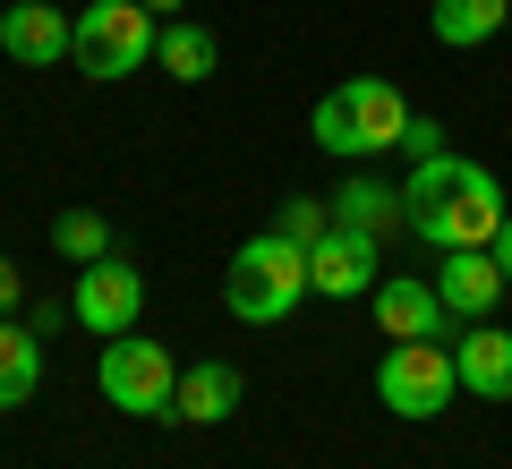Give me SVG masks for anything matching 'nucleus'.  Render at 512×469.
Wrapping results in <instances>:
<instances>
[{
	"label": "nucleus",
	"instance_id": "21",
	"mask_svg": "<svg viewBox=\"0 0 512 469\" xmlns=\"http://www.w3.org/2000/svg\"><path fill=\"white\" fill-rule=\"evenodd\" d=\"M18 299H26V273L9 265V256H0V316H9V307H18Z\"/></svg>",
	"mask_w": 512,
	"mask_h": 469
},
{
	"label": "nucleus",
	"instance_id": "6",
	"mask_svg": "<svg viewBox=\"0 0 512 469\" xmlns=\"http://www.w3.org/2000/svg\"><path fill=\"white\" fill-rule=\"evenodd\" d=\"M103 401L128 410V418H180V359H171L163 342L120 333V342L103 350Z\"/></svg>",
	"mask_w": 512,
	"mask_h": 469
},
{
	"label": "nucleus",
	"instance_id": "20",
	"mask_svg": "<svg viewBox=\"0 0 512 469\" xmlns=\"http://www.w3.org/2000/svg\"><path fill=\"white\" fill-rule=\"evenodd\" d=\"M402 154H410V163H436V154H444V128L427 120V111H410V128H402Z\"/></svg>",
	"mask_w": 512,
	"mask_h": 469
},
{
	"label": "nucleus",
	"instance_id": "4",
	"mask_svg": "<svg viewBox=\"0 0 512 469\" xmlns=\"http://www.w3.org/2000/svg\"><path fill=\"white\" fill-rule=\"evenodd\" d=\"M154 9L146 0H86V18H77V69L94 77V86H111V77H128V69H146L154 60Z\"/></svg>",
	"mask_w": 512,
	"mask_h": 469
},
{
	"label": "nucleus",
	"instance_id": "9",
	"mask_svg": "<svg viewBox=\"0 0 512 469\" xmlns=\"http://www.w3.org/2000/svg\"><path fill=\"white\" fill-rule=\"evenodd\" d=\"M367 299H376L384 342H444V325H453V307H444L436 282H419V273H393V282H376Z\"/></svg>",
	"mask_w": 512,
	"mask_h": 469
},
{
	"label": "nucleus",
	"instance_id": "2",
	"mask_svg": "<svg viewBox=\"0 0 512 469\" xmlns=\"http://www.w3.org/2000/svg\"><path fill=\"white\" fill-rule=\"evenodd\" d=\"M402 128H410L402 86H384V77H350V86H333L325 103H316L308 137L325 145V154H342V163H367V154H384V145H402Z\"/></svg>",
	"mask_w": 512,
	"mask_h": 469
},
{
	"label": "nucleus",
	"instance_id": "16",
	"mask_svg": "<svg viewBox=\"0 0 512 469\" xmlns=\"http://www.w3.org/2000/svg\"><path fill=\"white\" fill-rule=\"evenodd\" d=\"M43 393V342L0 316V410H26Z\"/></svg>",
	"mask_w": 512,
	"mask_h": 469
},
{
	"label": "nucleus",
	"instance_id": "23",
	"mask_svg": "<svg viewBox=\"0 0 512 469\" xmlns=\"http://www.w3.org/2000/svg\"><path fill=\"white\" fill-rule=\"evenodd\" d=\"M146 9H154V18H171V9H188V0H146Z\"/></svg>",
	"mask_w": 512,
	"mask_h": 469
},
{
	"label": "nucleus",
	"instance_id": "3",
	"mask_svg": "<svg viewBox=\"0 0 512 469\" xmlns=\"http://www.w3.org/2000/svg\"><path fill=\"white\" fill-rule=\"evenodd\" d=\"M299 299H308V248H291L282 231H256L222 273V307L239 325H282Z\"/></svg>",
	"mask_w": 512,
	"mask_h": 469
},
{
	"label": "nucleus",
	"instance_id": "15",
	"mask_svg": "<svg viewBox=\"0 0 512 469\" xmlns=\"http://www.w3.org/2000/svg\"><path fill=\"white\" fill-rule=\"evenodd\" d=\"M239 410V367L205 359V367H180V418L188 427H222Z\"/></svg>",
	"mask_w": 512,
	"mask_h": 469
},
{
	"label": "nucleus",
	"instance_id": "8",
	"mask_svg": "<svg viewBox=\"0 0 512 469\" xmlns=\"http://www.w3.org/2000/svg\"><path fill=\"white\" fill-rule=\"evenodd\" d=\"M376 231H350V222H333L325 239L308 248V290L316 299H359V290H376Z\"/></svg>",
	"mask_w": 512,
	"mask_h": 469
},
{
	"label": "nucleus",
	"instance_id": "22",
	"mask_svg": "<svg viewBox=\"0 0 512 469\" xmlns=\"http://www.w3.org/2000/svg\"><path fill=\"white\" fill-rule=\"evenodd\" d=\"M495 265H504V282H512V214H504V231H495Z\"/></svg>",
	"mask_w": 512,
	"mask_h": 469
},
{
	"label": "nucleus",
	"instance_id": "13",
	"mask_svg": "<svg viewBox=\"0 0 512 469\" xmlns=\"http://www.w3.org/2000/svg\"><path fill=\"white\" fill-rule=\"evenodd\" d=\"M427 26L444 52H478V43H495V26H512V0H436Z\"/></svg>",
	"mask_w": 512,
	"mask_h": 469
},
{
	"label": "nucleus",
	"instance_id": "7",
	"mask_svg": "<svg viewBox=\"0 0 512 469\" xmlns=\"http://www.w3.org/2000/svg\"><path fill=\"white\" fill-rule=\"evenodd\" d=\"M69 316H77L86 333H103V342L137 333V316H146V273L128 265V256H103V265H77Z\"/></svg>",
	"mask_w": 512,
	"mask_h": 469
},
{
	"label": "nucleus",
	"instance_id": "12",
	"mask_svg": "<svg viewBox=\"0 0 512 469\" xmlns=\"http://www.w3.org/2000/svg\"><path fill=\"white\" fill-rule=\"evenodd\" d=\"M453 376H461V393H478V401H512V333L478 316L453 342Z\"/></svg>",
	"mask_w": 512,
	"mask_h": 469
},
{
	"label": "nucleus",
	"instance_id": "17",
	"mask_svg": "<svg viewBox=\"0 0 512 469\" xmlns=\"http://www.w3.org/2000/svg\"><path fill=\"white\" fill-rule=\"evenodd\" d=\"M154 60H163V69L180 77V86H197V77H214V35H205L197 18H180V26H163Z\"/></svg>",
	"mask_w": 512,
	"mask_h": 469
},
{
	"label": "nucleus",
	"instance_id": "11",
	"mask_svg": "<svg viewBox=\"0 0 512 469\" xmlns=\"http://www.w3.org/2000/svg\"><path fill=\"white\" fill-rule=\"evenodd\" d=\"M504 265H495V248H453L436 265V299L453 307L461 325H478V316H495V299H504Z\"/></svg>",
	"mask_w": 512,
	"mask_h": 469
},
{
	"label": "nucleus",
	"instance_id": "19",
	"mask_svg": "<svg viewBox=\"0 0 512 469\" xmlns=\"http://www.w3.org/2000/svg\"><path fill=\"white\" fill-rule=\"evenodd\" d=\"M274 231L291 239V248H316V239L333 231V197H291V205L274 214Z\"/></svg>",
	"mask_w": 512,
	"mask_h": 469
},
{
	"label": "nucleus",
	"instance_id": "10",
	"mask_svg": "<svg viewBox=\"0 0 512 469\" xmlns=\"http://www.w3.org/2000/svg\"><path fill=\"white\" fill-rule=\"evenodd\" d=\"M0 52L18 69H52L77 52V18H60L52 0H18V9H0Z\"/></svg>",
	"mask_w": 512,
	"mask_h": 469
},
{
	"label": "nucleus",
	"instance_id": "14",
	"mask_svg": "<svg viewBox=\"0 0 512 469\" xmlns=\"http://www.w3.org/2000/svg\"><path fill=\"white\" fill-rule=\"evenodd\" d=\"M333 222H350V231H402V188H384V180H367V171H350L342 188H333Z\"/></svg>",
	"mask_w": 512,
	"mask_h": 469
},
{
	"label": "nucleus",
	"instance_id": "18",
	"mask_svg": "<svg viewBox=\"0 0 512 469\" xmlns=\"http://www.w3.org/2000/svg\"><path fill=\"white\" fill-rule=\"evenodd\" d=\"M52 248L69 256V265H103V256H111V222L103 214H60L52 222Z\"/></svg>",
	"mask_w": 512,
	"mask_h": 469
},
{
	"label": "nucleus",
	"instance_id": "5",
	"mask_svg": "<svg viewBox=\"0 0 512 469\" xmlns=\"http://www.w3.org/2000/svg\"><path fill=\"white\" fill-rule=\"evenodd\" d=\"M453 393H461L453 342H393L376 359V401L393 418H444V410H453Z\"/></svg>",
	"mask_w": 512,
	"mask_h": 469
},
{
	"label": "nucleus",
	"instance_id": "1",
	"mask_svg": "<svg viewBox=\"0 0 512 469\" xmlns=\"http://www.w3.org/2000/svg\"><path fill=\"white\" fill-rule=\"evenodd\" d=\"M402 214H410V231H419L436 256H453V248H495V231H504L512 205H504V188H495V171H487V163L436 154V163L410 171Z\"/></svg>",
	"mask_w": 512,
	"mask_h": 469
}]
</instances>
